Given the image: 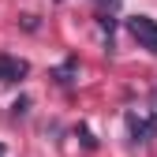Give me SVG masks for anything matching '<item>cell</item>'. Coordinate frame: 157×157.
Wrapping results in <instances>:
<instances>
[{
  "instance_id": "obj_5",
  "label": "cell",
  "mask_w": 157,
  "mask_h": 157,
  "mask_svg": "<svg viewBox=\"0 0 157 157\" xmlns=\"http://www.w3.org/2000/svg\"><path fill=\"white\" fill-rule=\"evenodd\" d=\"M97 26H101V34H105V45L112 49V30H116V15H112V11H97Z\"/></svg>"
},
{
  "instance_id": "obj_4",
  "label": "cell",
  "mask_w": 157,
  "mask_h": 157,
  "mask_svg": "<svg viewBox=\"0 0 157 157\" xmlns=\"http://www.w3.org/2000/svg\"><path fill=\"white\" fill-rule=\"evenodd\" d=\"M75 75H78V60H75V56H71V60H64L60 67H52V78H56L60 86H71Z\"/></svg>"
},
{
  "instance_id": "obj_9",
  "label": "cell",
  "mask_w": 157,
  "mask_h": 157,
  "mask_svg": "<svg viewBox=\"0 0 157 157\" xmlns=\"http://www.w3.org/2000/svg\"><path fill=\"white\" fill-rule=\"evenodd\" d=\"M4 153H8V150H4V146H0V157H4Z\"/></svg>"
},
{
  "instance_id": "obj_2",
  "label": "cell",
  "mask_w": 157,
  "mask_h": 157,
  "mask_svg": "<svg viewBox=\"0 0 157 157\" xmlns=\"http://www.w3.org/2000/svg\"><path fill=\"white\" fill-rule=\"evenodd\" d=\"M127 135L131 142H150L157 135V112H127Z\"/></svg>"
},
{
  "instance_id": "obj_1",
  "label": "cell",
  "mask_w": 157,
  "mask_h": 157,
  "mask_svg": "<svg viewBox=\"0 0 157 157\" xmlns=\"http://www.w3.org/2000/svg\"><path fill=\"white\" fill-rule=\"evenodd\" d=\"M127 30H131L135 41H139V49H146V52L157 56V19H150V15H131L127 19Z\"/></svg>"
},
{
  "instance_id": "obj_8",
  "label": "cell",
  "mask_w": 157,
  "mask_h": 157,
  "mask_svg": "<svg viewBox=\"0 0 157 157\" xmlns=\"http://www.w3.org/2000/svg\"><path fill=\"white\" fill-rule=\"evenodd\" d=\"M23 26L26 30H37V15H23Z\"/></svg>"
},
{
  "instance_id": "obj_7",
  "label": "cell",
  "mask_w": 157,
  "mask_h": 157,
  "mask_svg": "<svg viewBox=\"0 0 157 157\" xmlns=\"http://www.w3.org/2000/svg\"><path fill=\"white\" fill-rule=\"evenodd\" d=\"M97 4H101V11H116V8H120V0H97Z\"/></svg>"
},
{
  "instance_id": "obj_6",
  "label": "cell",
  "mask_w": 157,
  "mask_h": 157,
  "mask_svg": "<svg viewBox=\"0 0 157 157\" xmlns=\"http://www.w3.org/2000/svg\"><path fill=\"white\" fill-rule=\"evenodd\" d=\"M26 109H30V97H19V101L11 105V112H15V116H26Z\"/></svg>"
},
{
  "instance_id": "obj_3",
  "label": "cell",
  "mask_w": 157,
  "mask_h": 157,
  "mask_svg": "<svg viewBox=\"0 0 157 157\" xmlns=\"http://www.w3.org/2000/svg\"><path fill=\"white\" fill-rule=\"evenodd\" d=\"M26 75H30L26 60H19V56H11V52H0V82H23Z\"/></svg>"
}]
</instances>
